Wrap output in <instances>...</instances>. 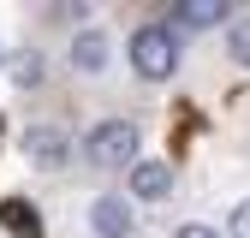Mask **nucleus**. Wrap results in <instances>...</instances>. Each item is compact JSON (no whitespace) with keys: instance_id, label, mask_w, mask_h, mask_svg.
Segmentation results:
<instances>
[{"instance_id":"1","label":"nucleus","mask_w":250,"mask_h":238,"mask_svg":"<svg viewBox=\"0 0 250 238\" xmlns=\"http://www.w3.org/2000/svg\"><path fill=\"white\" fill-rule=\"evenodd\" d=\"M125 60H131V72L143 83H173L179 66H185V42H179V30L167 18H149L131 30V42H125Z\"/></svg>"},{"instance_id":"2","label":"nucleus","mask_w":250,"mask_h":238,"mask_svg":"<svg viewBox=\"0 0 250 238\" xmlns=\"http://www.w3.org/2000/svg\"><path fill=\"white\" fill-rule=\"evenodd\" d=\"M137 143H143V131L131 125V119H102V125H89V137H83L78 155L96 167V173H131L143 161Z\"/></svg>"},{"instance_id":"3","label":"nucleus","mask_w":250,"mask_h":238,"mask_svg":"<svg viewBox=\"0 0 250 238\" xmlns=\"http://www.w3.org/2000/svg\"><path fill=\"white\" fill-rule=\"evenodd\" d=\"M18 149H24V161L36 167V173H66L72 167V137L60 131V125H24Z\"/></svg>"},{"instance_id":"4","label":"nucleus","mask_w":250,"mask_h":238,"mask_svg":"<svg viewBox=\"0 0 250 238\" xmlns=\"http://www.w3.org/2000/svg\"><path fill=\"white\" fill-rule=\"evenodd\" d=\"M89 226H96V238H137V202L125 191H102L89 202Z\"/></svg>"},{"instance_id":"5","label":"nucleus","mask_w":250,"mask_h":238,"mask_svg":"<svg viewBox=\"0 0 250 238\" xmlns=\"http://www.w3.org/2000/svg\"><path fill=\"white\" fill-rule=\"evenodd\" d=\"M107 60H113V42H107V30H72L66 36V66L78 72V78H102L107 72Z\"/></svg>"},{"instance_id":"6","label":"nucleus","mask_w":250,"mask_h":238,"mask_svg":"<svg viewBox=\"0 0 250 238\" xmlns=\"http://www.w3.org/2000/svg\"><path fill=\"white\" fill-rule=\"evenodd\" d=\"M173 185H179L173 161H149V155H143L131 173H125V197H131V202H167Z\"/></svg>"},{"instance_id":"7","label":"nucleus","mask_w":250,"mask_h":238,"mask_svg":"<svg viewBox=\"0 0 250 238\" xmlns=\"http://www.w3.org/2000/svg\"><path fill=\"white\" fill-rule=\"evenodd\" d=\"M232 6L227 0H179V6L167 12V24L179 30V36H191V30H232Z\"/></svg>"},{"instance_id":"8","label":"nucleus","mask_w":250,"mask_h":238,"mask_svg":"<svg viewBox=\"0 0 250 238\" xmlns=\"http://www.w3.org/2000/svg\"><path fill=\"white\" fill-rule=\"evenodd\" d=\"M12 83H18V89H42V83H48L42 48H18V54H12Z\"/></svg>"},{"instance_id":"9","label":"nucleus","mask_w":250,"mask_h":238,"mask_svg":"<svg viewBox=\"0 0 250 238\" xmlns=\"http://www.w3.org/2000/svg\"><path fill=\"white\" fill-rule=\"evenodd\" d=\"M227 60H232L238 72H250V12H238L232 30H227Z\"/></svg>"},{"instance_id":"10","label":"nucleus","mask_w":250,"mask_h":238,"mask_svg":"<svg viewBox=\"0 0 250 238\" xmlns=\"http://www.w3.org/2000/svg\"><path fill=\"white\" fill-rule=\"evenodd\" d=\"M0 220H6L18 238H42V215H36V208H24V202H0Z\"/></svg>"},{"instance_id":"11","label":"nucleus","mask_w":250,"mask_h":238,"mask_svg":"<svg viewBox=\"0 0 250 238\" xmlns=\"http://www.w3.org/2000/svg\"><path fill=\"white\" fill-rule=\"evenodd\" d=\"M227 238H250V197L232 202V215H227Z\"/></svg>"},{"instance_id":"12","label":"nucleus","mask_w":250,"mask_h":238,"mask_svg":"<svg viewBox=\"0 0 250 238\" xmlns=\"http://www.w3.org/2000/svg\"><path fill=\"white\" fill-rule=\"evenodd\" d=\"M173 238H221V232H214V226H203V220H185Z\"/></svg>"}]
</instances>
